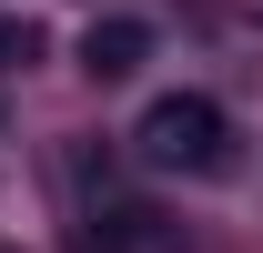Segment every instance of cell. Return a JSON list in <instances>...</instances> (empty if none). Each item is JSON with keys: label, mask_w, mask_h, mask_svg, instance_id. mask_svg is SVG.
Wrapping results in <instances>:
<instances>
[{"label": "cell", "mask_w": 263, "mask_h": 253, "mask_svg": "<svg viewBox=\"0 0 263 253\" xmlns=\"http://www.w3.org/2000/svg\"><path fill=\"white\" fill-rule=\"evenodd\" d=\"M132 142H142L152 172H213V162H223V112H213L202 92H162Z\"/></svg>", "instance_id": "1"}, {"label": "cell", "mask_w": 263, "mask_h": 253, "mask_svg": "<svg viewBox=\"0 0 263 253\" xmlns=\"http://www.w3.org/2000/svg\"><path fill=\"white\" fill-rule=\"evenodd\" d=\"M142 61H152V21H91L81 31V71L91 81H132Z\"/></svg>", "instance_id": "2"}, {"label": "cell", "mask_w": 263, "mask_h": 253, "mask_svg": "<svg viewBox=\"0 0 263 253\" xmlns=\"http://www.w3.org/2000/svg\"><path fill=\"white\" fill-rule=\"evenodd\" d=\"M21 61H41V31L21 10H0V71H21Z\"/></svg>", "instance_id": "3"}]
</instances>
